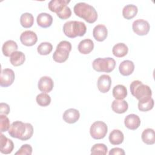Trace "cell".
Segmentation results:
<instances>
[{"label":"cell","instance_id":"cb8c5ba5","mask_svg":"<svg viewBox=\"0 0 155 155\" xmlns=\"http://www.w3.org/2000/svg\"><path fill=\"white\" fill-rule=\"evenodd\" d=\"M18 45L16 42L13 40H8L5 42L2 47V51L5 56H10L12 53L17 51Z\"/></svg>","mask_w":155,"mask_h":155},{"label":"cell","instance_id":"44dd1931","mask_svg":"<svg viewBox=\"0 0 155 155\" xmlns=\"http://www.w3.org/2000/svg\"><path fill=\"white\" fill-rule=\"evenodd\" d=\"M94 48V42L90 39L82 40L78 44V49L79 51L84 54L90 53Z\"/></svg>","mask_w":155,"mask_h":155},{"label":"cell","instance_id":"603a6c76","mask_svg":"<svg viewBox=\"0 0 155 155\" xmlns=\"http://www.w3.org/2000/svg\"><path fill=\"white\" fill-rule=\"evenodd\" d=\"M25 60V56L24 53L20 51H16L12 53L10 56V63L15 67L22 65Z\"/></svg>","mask_w":155,"mask_h":155},{"label":"cell","instance_id":"f1b7e54d","mask_svg":"<svg viewBox=\"0 0 155 155\" xmlns=\"http://www.w3.org/2000/svg\"><path fill=\"white\" fill-rule=\"evenodd\" d=\"M21 25L24 28L31 27L34 23V17L30 13H24L21 15L20 18Z\"/></svg>","mask_w":155,"mask_h":155},{"label":"cell","instance_id":"52a82bcc","mask_svg":"<svg viewBox=\"0 0 155 155\" xmlns=\"http://www.w3.org/2000/svg\"><path fill=\"white\" fill-rule=\"evenodd\" d=\"M108 131L107 124L102 121H96L90 127L91 136L94 139H101L105 137Z\"/></svg>","mask_w":155,"mask_h":155},{"label":"cell","instance_id":"9a60e30c","mask_svg":"<svg viewBox=\"0 0 155 155\" xmlns=\"http://www.w3.org/2000/svg\"><path fill=\"white\" fill-rule=\"evenodd\" d=\"M93 35L97 41H104L108 35V30L106 26L102 24H99L95 26L93 30Z\"/></svg>","mask_w":155,"mask_h":155},{"label":"cell","instance_id":"1f68e13d","mask_svg":"<svg viewBox=\"0 0 155 155\" xmlns=\"http://www.w3.org/2000/svg\"><path fill=\"white\" fill-rule=\"evenodd\" d=\"M36 101L39 105L41 107H46L50 104L51 97L47 93H41L37 95Z\"/></svg>","mask_w":155,"mask_h":155},{"label":"cell","instance_id":"83f0119b","mask_svg":"<svg viewBox=\"0 0 155 155\" xmlns=\"http://www.w3.org/2000/svg\"><path fill=\"white\" fill-rule=\"evenodd\" d=\"M113 96L116 99H124L127 96V88L121 84L116 85L113 89Z\"/></svg>","mask_w":155,"mask_h":155},{"label":"cell","instance_id":"2e32d148","mask_svg":"<svg viewBox=\"0 0 155 155\" xmlns=\"http://www.w3.org/2000/svg\"><path fill=\"white\" fill-rule=\"evenodd\" d=\"M80 117L79 111L74 108H69L65 111L62 118L68 124H74L76 122Z\"/></svg>","mask_w":155,"mask_h":155},{"label":"cell","instance_id":"836d02e7","mask_svg":"<svg viewBox=\"0 0 155 155\" xmlns=\"http://www.w3.org/2000/svg\"><path fill=\"white\" fill-rule=\"evenodd\" d=\"M10 127V120L5 114H0V129L1 132H5Z\"/></svg>","mask_w":155,"mask_h":155},{"label":"cell","instance_id":"4dcf8cb0","mask_svg":"<svg viewBox=\"0 0 155 155\" xmlns=\"http://www.w3.org/2000/svg\"><path fill=\"white\" fill-rule=\"evenodd\" d=\"M52 50V44L48 42H44L41 43L37 48V51L41 55H47L51 53Z\"/></svg>","mask_w":155,"mask_h":155},{"label":"cell","instance_id":"8992f818","mask_svg":"<svg viewBox=\"0 0 155 155\" xmlns=\"http://www.w3.org/2000/svg\"><path fill=\"white\" fill-rule=\"evenodd\" d=\"M92 66L96 71L110 73L115 68L116 61L112 58H98L93 61Z\"/></svg>","mask_w":155,"mask_h":155},{"label":"cell","instance_id":"74e56055","mask_svg":"<svg viewBox=\"0 0 155 155\" xmlns=\"http://www.w3.org/2000/svg\"><path fill=\"white\" fill-rule=\"evenodd\" d=\"M110 155H116V154H120V155H124L125 151L122 148H113L111 149L109 153Z\"/></svg>","mask_w":155,"mask_h":155},{"label":"cell","instance_id":"9c48e42d","mask_svg":"<svg viewBox=\"0 0 155 155\" xmlns=\"http://www.w3.org/2000/svg\"><path fill=\"white\" fill-rule=\"evenodd\" d=\"M15 74L13 70L5 68L2 70L0 77V85L2 87H7L11 85L15 80Z\"/></svg>","mask_w":155,"mask_h":155},{"label":"cell","instance_id":"8fae6325","mask_svg":"<svg viewBox=\"0 0 155 155\" xmlns=\"http://www.w3.org/2000/svg\"><path fill=\"white\" fill-rule=\"evenodd\" d=\"M111 79L109 75L102 74L99 76L97 82L98 90L103 93L108 92L111 87Z\"/></svg>","mask_w":155,"mask_h":155},{"label":"cell","instance_id":"5bb4252c","mask_svg":"<svg viewBox=\"0 0 155 155\" xmlns=\"http://www.w3.org/2000/svg\"><path fill=\"white\" fill-rule=\"evenodd\" d=\"M125 127L131 130H136L140 125V119L139 117L134 114H130L127 116L124 119Z\"/></svg>","mask_w":155,"mask_h":155},{"label":"cell","instance_id":"d6a6232c","mask_svg":"<svg viewBox=\"0 0 155 155\" xmlns=\"http://www.w3.org/2000/svg\"><path fill=\"white\" fill-rule=\"evenodd\" d=\"M107 147L104 143H96L91 148V154H107Z\"/></svg>","mask_w":155,"mask_h":155},{"label":"cell","instance_id":"6da1fadb","mask_svg":"<svg viewBox=\"0 0 155 155\" xmlns=\"http://www.w3.org/2000/svg\"><path fill=\"white\" fill-rule=\"evenodd\" d=\"M8 134L13 138L27 140L33 136V127L30 123H24L19 120L15 121L10 125Z\"/></svg>","mask_w":155,"mask_h":155},{"label":"cell","instance_id":"ac0fdd59","mask_svg":"<svg viewBox=\"0 0 155 155\" xmlns=\"http://www.w3.org/2000/svg\"><path fill=\"white\" fill-rule=\"evenodd\" d=\"M134 64L133 61L130 60H125L122 61L119 66V70L120 73L123 76H129L134 71Z\"/></svg>","mask_w":155,"mask_h":155},{"label":"cell","instance_id":"d4e9b609","mask_svg":"<svg viewBox=\"0 0 155 155\" xmlns=\"http://www.w3.org/2000/svg\"><path fill=\"white\" fill-rule=\"evenodd\" d=\"M128 48L124 43H117L115 44L112 49L113 54L117 58H122L127 54Z\"/></svg>","mask_w":155,"mask_h":155},{"label":"cell","instance_id":"277c9868","mask_svg":"<svg viewBox=\"0 0 155 155\" xmlns=\"http://www.w3.org/2000/svg\"><path fill=\"white\" fill-rule=\"evenodd\" d=\"M130 88L131 94L139 101L151 97L152 91L150 87L139 80L133 81L131 83Z\"/></svg>","mask_w":155,"mask_h":155},{"label":"cell","instance_id":"ffe728a7","mask_svg":"<svg viewBox=\"0 0 155 155\" xmlns=\"http://www.w3.org/2000/svg\"><path fill=\"white\" fill-rule=\"evenodd\" d=\"M128 108L127 102L123 99H115L112 102L111 108L113 111L118 114L124 113Z\"/></svg>","mask_w":155,"mask_h":155},{"label":"cell","instance_id":"4316f807","mask_svg":"<svg viewBox=\"0 0 155 155\" xmlns=\"http://www.w3.org/2000/svg\"><path fill=\"white\" fill-rule=\"evenodd\" d=\"M142 140L147 145H153L155 143L154 131L152 128H147L142 133Z\"/></svg>","mask_w":155,"mask_h":155},{"label":"cell","instance_id":"5b68a950","mask_svg":"<svg viewBox=\"0 0 155 155\" xmlns=\"http://www.w3.org/2000/svg\"><path fill=\"white\" fill-rule=\"evenodd\" d=\"M71 50V44L67 41H61L56 46V49L53 54V59L55 62L62 63L66 61Z\"/></svg>","mask_w":155,"mask_h":155},{"label":"cell","instance_id":"7a4b0ae2","mask_svg":"<svg viewBox=\"0 0 155 155\" xmlns=\"http://www.w3.org/2000/svg\"><path fill=\"white\" fill-rule=\"evenodd\" d=\"M75 15L88 23H94L97 19V13L91 5L85 2H78L73 8Z\"/></svg>","mask_w":155,"mask_h":155},{"label":"cell","instance_id":"484cf974","mask_svg":"<svg viewBox=\"0 0 155 155\" xmlns=\"http://www.w3.org/2000/svg\"><path fill=\"white\" fill-rule=\"evenodd\" d=\"M138 8L133 4L126 5L122 10V15L126 19H131L137 13Z\"/></svg>","mask_w":155,"mask_h":155},{"label":"cell","instance_id":"ba28073f","mask_svg":"<svg viewBox=\"0 0 155 155\" xmlns=\"http://www.w3.org/2000/svg\"><path fill=\"white\" fill-rule=\"evenodd\" d=\"M132 28L133 31L137 35L144 36L149 32L150 25L147 21L139 19L133 22Z\"/></svg>","mask_w":155,"mask_h":155},{"label":"cell","instance_id":"f546056e","mask_svg":"<svg viewBox=\"0 0 155 155\" xmlns=\"http://www.w3.org/2000/svg\"><path fill=\"white\" fill-rule=\"evenodd\" d=\"M154 107V100L150 97L144 100L139 101L138 109L141 111H147L151 110Z\"/></svg>","mask_w":155,"mask_h":155},{"label":"cell","instance_id":"30bf717a","mask_svg":"<svg viewBox=\"0 0 155 155\" xmlns=\"http://www.w3.org/2000/svg\"><path fill=\"white\" fill-rule=\"evenodd\" d=\"M21 43L25 46H32L38 41V36L36 33L31 30H26L22 32L20 36Z\"/></svg>","mask_w":155,"mask_h":155},{"label":"cell","instance_id":"7c38bea8","mask_svg":"<svg viewBox=\"0 0 155 155\" xmlns=\"http://www.w3.org/2000/svg\"><path fill=\"white\" fill-rule=\"evenodd\" d=\"M54 82L52 79L48 76H43L38 81V87L39 90L43 93H49L53 88Z\"/></svg>","mask_w":155,"mask_h":155},{"label":"cell","instance_id":"e0dca14e","mask_svg":"<svg viewBox=\"0 0 155 155\" xmlns=\"http://www.w3.org/2000/svg\"><path fill=\"white\" fill-rule=\"evenodd\" d=\"M70 2V1L67 0H51L48 2V7L51 12H55L57 14L67 6Z\"/></svg>","mask_w":155,"mask_h":155},{"label":"cell","instance_id":"8d00e7d4","mask_svg":"<svg viewBox=\"0 0 155 155\" xmlns=\"http://www.w3.org/2000/svg\"><path fill=\"white\" fill-rule=\"evenodd\" d=\"M10 108L9 105L6 103L1 102L0 104V113L1 114L7 115L9 114Z\"/></svg>","mask_w":155,"mask_h":155},{"label":"cell","instance_id":"3957f363","mask_svg":"<svg viewBox=\"0 0 155 155\" xmlns=\"http://www.w3.org/2000/svg\"><path fill=\"white\" fill-rule=\"evenodd\" d=\"M87 31V27L84 22L78 21H70L66 22L63 26V31L65 36L70 38L77 36H83Z\"/></svg>","mask_w":155,"mask_h":155},{"label":"cell","instance_id":"4fadbf2b","mask_svg":"<svg viewBox=\"0 0 155 155\" xmlns=\"http://www.w3.org/2000/svg\"><path fill=\"white\" fill-rule=\"evenodd\" d=\"M0 151L2 154H8L12 152L14 148V143L13 141L8 139L3 134H1V140H0Z\"/></svg>","mask_w":155,"mask_h":155},{"label":"cell","instance_id":"7402d4cb","mask_svg":"<svg viewBox=\"0 0 155 155\" xmlns=\"http://www.w3.org/2000/svg\"><path fill=\"white\" fill-rule=\"evenodd\" d=\"M109 141L114 145H117L121 144L124 139V136L123 133L117 129H114L109 134Z\"/></svg>","mask_w":155,"mask_h":155},{"label":"cell","instance_id":"d6986e66","mask_svg":"<svg viewBox=\"0 0 155 155\" xmlns=\"http://www.w3.org/2000/svg\"><path fill=\"white\" fill-rule=\"evenodd\" d=\"M36 21L39 26L42 28H47L52 24L53 17L47 13H41L38 15Z\"/></svg>","mask_w":155,"mask_h":155},{"label":"cell","instance_id":"d590c367","mask_svg":"<svg viewBox=\"0 0 155 155\" xmlns=\"http://www.w3.org/2000/svg\"><path fill=\"white\" fill-rule=\"evenodd\" d=\"M57 16L61 19H67L71 15V11L69 7L65 6L60 12L56 14Z\"/></svg>","mask_w":155,"mask_h":155},{"label":"cell","instance_id":"e575fe53","mask_svg":"<svg viewBox=\"0 0 155 155\" xmlns=\"http://www.w3.org/2000/svg\"><path fill=\"white\" fill-rule=\"evenodd\" d=\"M32 147L28 144L22 145L19 150L15 153L16 155H31L32 153Z\"/></svg>","mask_w":155,"mask_h":155}]
</instances>
